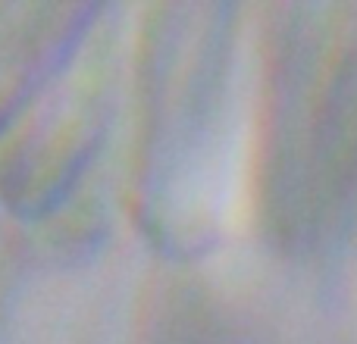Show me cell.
<instances>
[{
  "label": "cell",
  "mask_w": 357,
  "mask_h": 344,
  "mask_svg": "<svg viewBox=\"0 0 357 344\" xmlns=\"http://www.w3.org/2000/svg\"><path fill=\"white\" fill-rule=\"evenodd\" d=\"M82 10L41 3H0V123L31 91Z\"/></svg>",
  "instance_id": "obj_1"
}]
</instances>
